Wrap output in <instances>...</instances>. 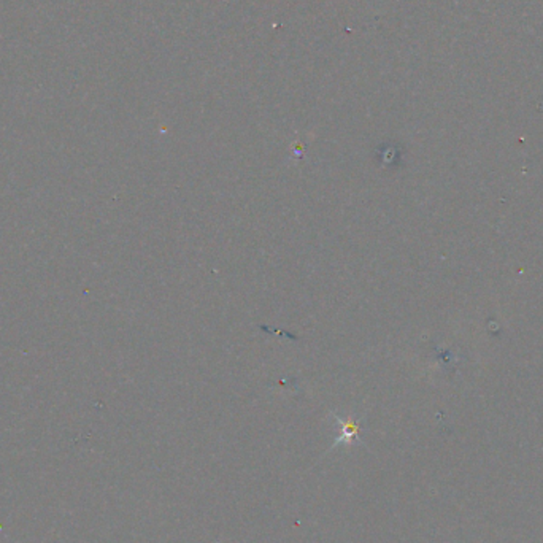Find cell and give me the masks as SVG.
Here are the masks:
<instances>
[{"label": "cell", "mask_w": 543, "mask_h": 543, "mask_svg": "<svg viewBox=\"0 0 543 543\" xmlns=\"http://www.w3.org/2000/svg\"><path fill=\"white\" fill-rule=\"evenodd\" d=\"M337 421L340 422V426H342V434H340V437L337 439L336 445H338L340 441H345V444H351V441H355L359 434V426L356 422H353L351 420L343 421L340 420L338 416H337Z\"/></svg>", "instance_id": "6da1fadb"}]
</instances>
